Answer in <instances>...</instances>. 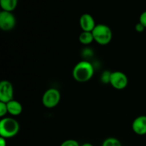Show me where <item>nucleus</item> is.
I'll return each mask as SVG.
<instances>
[{
	"label": "nucleus",
	"mask_w": 146,
	"mask_h": 146,
	"mask_svg": "<svg viewBox=\"0 0 146 146\" xmlns=\"http://www.w3.org/2000/svg\"><path fill=\"white\" fill-rule=\"evenodd\" d=\"M79 24L83 31L90 32H92L96 26L94 17L89 14H84L81 15L79 19Z\"/></svg>",
	"instance_id": "obj_8"
},
{
	"label": "nucleus",
	"mask_w": 146,
	"mask_h": 146,
	"mask_svg": "<svg viewBox=\"0 0 146 146\" xmlns=\"http://www.w3.org/2000/svg\"><path fill=\"white\" fill-rule=\"evenodd\" d=\"M78 39H79L80 42L84 45L91 44L94 41L92 32H90V31H82L80 34Z\"/></svg>",
	"instance_id": "obj_12"
},
{
	"label": "nucleus",
	"mask_w": 146,
	"mask_h": 146,
	"mask_svg": "<svg viewBox=\"0 0 146 146\" xmlns=\"http://www.w3.org/2000/svg\"><path fill=\"white\" fill-rule=\"evenodd\" d=\"M0 146H7V141L6 138L1 137L0 138Z\"/></svg>",
	"instance_id": "obj_19"
},
{
	"label": "nucleus",
	"mask_w": 146,
	"mask_h": 146,
	"mask_svg": "<svg viewBox=\"0 0 146 146\" xmlns=\"http://www.w3.org/2000/svg\"><path fill=\"white\" fill-rule=\"evenodd\" d=\"M132 129L137 135H146V115H140L135 118L132 123Z\"/></svg>",
	"instance_id": "obj_9"
},
{
	"label": "nucleus",
	"mask_w": 146,
	"mask_h": 146,
	"mask_svg": "<svg viewBox=\"0 0 146 146\" xmlns=\"http://www.w3.org/2000/svg\"><path fill=\"white\" fill-rule=\"evenodd\" d=\"M94 74V68L92 64L86 61H81L74 66L72 75L74 79L80 83L88 81Z\"/></svg>",
	"instance_id": "obj_1"
},
{
	"label": "nucleus",
	"mask_w": 146,
	"mask_h": 146,
	"mask_svg": "<svg viewBox=\"0 0 146 146\" xmlns=\"http://www.w3.org/2000/svg\"><path fill=\"white\" fill-rule=\"evenodd\" d=\"M81 146H94V145H93L91 143H84Z\"/></svg>",
	"instance_id": "obj_20"
},
{
	"label": "nucleus",
	"mask_w": 146,
	"mask_h": 146,
	"mask_svg": "<svg viewBox=\"0 0 146 146\" xmlns=\"http://www.w3.org/2000/svg\"><path fill=\"white\" fill-rule=\"evenodd\" d=\"M128 83V77L124 73L121 71L111 72L110 84L117 90L124 89Z\"/></svg>",
	"instance_id": "obj_6"
},
{
	"label": "nucleus",
	"mask_w": 146,
	"mask_h": 146,
	"mask_svg": "<svg viewBox=\"0 0 146 146\" xmlns=\"http://www.w3.org/2000/svg\"><path fill=\"white\" fill-rule=\"evenodd\" d=\"M14 88L10 81L4 80L0 83V101L8 103L13 100Z\"/></svg>",
	"instance_id": "obj_7"
},
{
	"label": "nucleus",
	"mask_w": 146,
	"mask_h": 146,
	"mask_svg": "<svg viewBox=\"0 0 146 146\" xmlns=\"http://www.w3.org/2000/svg\"><path fill=\"white\" fill-rule=\"evenodd\" d=\"M102 146H122V145L117 138H108L103 142Z\"/></svg>",
	"instance_id": "obj_13"
},
{
	"label": "nucleus",
	"mask_w": 146,
	"mask_h": 146,
	"mask_svg": "<svg viewBox=\"0 0 146 146\" xmlns=\"http://www.w3.org/2000/svg\"><path fill=\"white\" fill-rule=\"evenodd\" d=\"M18 0H0V6L2 11L12 12L17 7Z\"/></svg>",
	"instance_id": "obj_11"
},
{
	"label": "nucleus",
	"mask_w": 146,
	"mask_h": 146,
	"mask_svg": "<svg viewBox=\"0 0 146 146\" xmlns=\"http://www.w3.org/2000/svg\"><path fill=\"white\" fill-rule=\"evenodd\" d=\"M60 146H81L78 143V141L76 140L73 139H68L66 141H64L61 144Z\"/></svg>",
	"instance_id": "obj_15"
},
{
	"label": "nucleus",
	"mask_w": 146,
	"mask_h": 146,
	"mask_svg": "<svg viewBox=\"0 0 146 146\" xmlns=\"http://www.w3.org/2000/svg\"><path fill=\"white\" fill-rule=\"evenodd\" d=\"M145 29V27L140 22H138V24H136V25H135V31H138V32H139V33H141V32H143V31H144Z\"/></svg>",
	"instance_id": "obj_18"
},
{
	"label": "nucleus",
	"mask_w": 146,
	"mask_h": 146,
	"mask_svg": "<svg viewBox=\"0 0 146 146\" xmlns=\"http://www.w3.org/2000/svg\"><path fill=\"white\" fill-rule=\"evenodd\" d=\"M7 106L8 113L9 114H11V115L17 116V115H20L22 113V105L19 101L13 99L11 101H10L9 102L7 103Z\"/></svg>",
	"instance_id": "obj_10"
},
{
	"label": "nucleus",
	"mask_w": 146,
	"mask_h": 146,
	"mask_svg": "<svg viewBox=\"0 0 146 146\" xmlns=\"http://www.w3.org/2000/svg\"><path fill=\"white\" fill-rule=\"evenodd\" d=\"M16 18L12 12L1 11L0 12V28L5 31H11L15 27Z\"/></svg>",
	"instance_id": "obj_5"
},
{
	"label": "nucleus",
	"mask_w": 146,
	"mask_h": 146,
	"mask_svg": "<svg viewBox=\"0 0 146 146\" xmlns=\"http://www.w3.org/2000/svg\"><path fill=\"white\" fill-rule=\"evenodd\" d=\"M7 113H8V110H7V104L0 101V117L3 118Z\"/></svg>",
	"instance_id": "obj_16"
},
{
	"label": "nucleus",
	"mask_w": 146,
	"mask_h": 146,
	"mask_svg": "<svg viewBox=\"0 0 146 146\" xmlns=\"http://www.w3.org/2000/svg\"><path fill=\"white\" fill-rule=\"evenodd\" d=\"M61 100V94L56 88L46 90L42 97V104L46 108H53L56 106Z\"/></svg>",
	"instance_id": "obj_4"
},
{
	"label": "nucleus",
	"mask_w": 146,
	"mask_h": 146,
	"mask_svg": "<svg viewBox=\"0 0 146 146\" xmlns=\"http://www.w3.org/2000/svg\"><path fill=\"white\" fill-rule=\"evenodd\" d=\"M19 131V122L12 118H2L0 121V135L4 138L15 136Z\"/></svg>",
	"instance_id": "obj_2"
},
{
	"label": "nucleus",
	"mask_w": 146,
	"mask_h": 146,
	"mask_svg": "<svg viewBox=\"0 0 146 146\" xmlns=\"http://www.w3.org/2000/svg\"><path fill=\"white\" fill-rule=\"evenodd\" d=\"M111 72L108 71H104L101 75V81L104 84H110V79H111Z\"/></svg>",
	"instance_id": "obj_14"
},
{
	"label": "nucleus",
	"mask_w": 146,
	"mask_h": 146,
	"mask_svg": "<svg viewBox=\"0 0 146 146\" xmlns=\"http://www.w3.org/2000/svg\"><path fill=\"white\" fill-rule=\"evenodd\" d=\"M139 22L141 23V24L146 28V11H143V12L141 14L139 18Z\"/></svg>",
	"instance_id": "obj_17"
},
{
	"label": "nucleus",
	"mask_w": 146,
	"mask_h": 146,
	"mask_svg": "<svg viewBox=\"0 0 146 146\" xmlns=\"http://www.w3.org/2000/svg\"><path fill=\"white\" fill-rule=\"evenodd\" d=\"M94 41L100 45H106L112 39V31L106 24H97L92 31Z\"/></svg>",
	"instance_id": "obj_3"
}]
</instances>
